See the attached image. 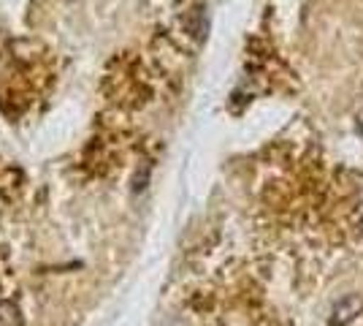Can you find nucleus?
<instances>
[{
	"instance_id": "nucleus-1",
	"label": "nucleus",
	"mask_w": 363,
	"mask_h": 326,
	"mask_svg": "<svg viewBox=\"0 0 363 326\" xmlns=\"http://www.w3.org/2000/svg\"><path fill=\"white\" fill-rule=\"evenodd\" d=\"M331 326H363V299L347 296L345 302L336 305Z\"/></svg>"
},
{
	"instance_id": "nucleus-2",
	"label": "nucleus",
	"mask_w": 363,
	"mask_h": 326,
	"mask_svg": "<svg viewBox=\"0 0 363 326\" xmlns=\"http://www.w3.org/2000/svg\"><path fill=\"white\" fill-rule=\"evenodd\" d=\"M0 326H22V313L14 302L0 299Z\"/></svg>"
}]
</instances>
